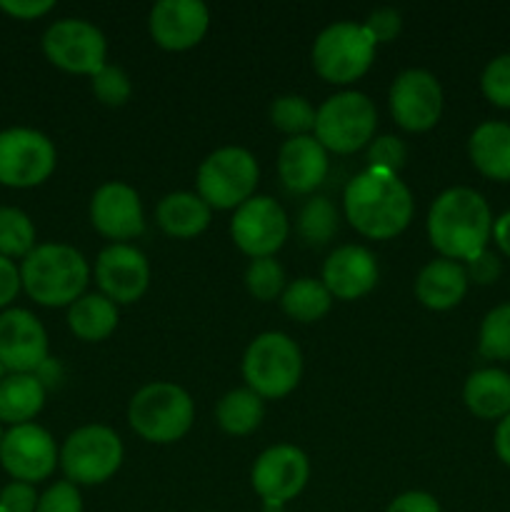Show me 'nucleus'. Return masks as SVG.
I'll return each instance as SVG.
<instances>
[{
  "mask_svg": "<svg viewBox=\"0 0 510 512\" xmlns=\"http://www.w3.org/2000/svg\"><path fill=\"white\" fill-rule=\"evenodd\" d=\"M345 215L368 238H395L413 218V195L398 175L368 168L345 188Z\"/></svg>",
  "mask_w": 510,
  "mask_h": 512,
  "instance_id": "f257e3e1",
  "label": "nucleus"
},
{
  "mask_svg": "<svg viewBox=\"0 0 510 512\" xmlns=\"http://www.w3.org/2000/svg\"><path fill=\"white\" fill-rule=\"evenodd\" d=\"M490 233V208L475 190L450 188L430 205L428 235L443 258L473 260L485 250Z\"/></svg>",
  "mask_w": 510,
  "mask_h": 512,
  "instance_id": "f03ea898",
  "label": "nucleus"
},
{
  "mask_svg": "<svg viewBox=\"0 0 510 512\" xmlns=\"http://www.w3.org/2000/svg\"><path fill=\"white\" fill-rule=\"evenodd\" d=\"M20 283L35 303L48 308L73 305L88 285V263L70 245H38L25 255Z\"/></svg>",
  "mask_w": 510,
  "mask_h": 512,
  "instance_id": "7ed1b4c3",
  "label": "nucleus"
},
{
  "mask_svg": "<svg viewBox=\"0 0 510 512\" xmlns=\"http://www.w3.org/2000/svg\"><path fill=\"white\" fill-rule=\"evenodd\" d=\"M193 400L173 383H150L133 395L128 420L148 443H175L193 425Z\"/></svg>",
  "mask_w": 510,
  "mask_h": 512,
  "instance_id": "20e7f679",
  "label": "nucleus"
},
{
  "mask_svg": "<svg viewBox=\"0 0 510 512\" xmlns=\"http://www.w3.org/2000/svg\"><path fill=\"white\" fill-rule=\"evenodd\" d=\"M303 358L283 333H263L248 345L243 358V375L248 388L260 398H285L298 385Z\"/></svg>",
  "mask_w": 510,
  "mask_h": 512,
  "instance_id": "39448f33",
  "label": "nucleus"
},
{
  "mask_svg": "<svg viewBox=\"0 0 510 512\" xmlns=\"http://www.w3.org/2000/svg\"><path fill=\"white\" fill-rule=\"evenodd\" d=\"M378 113L368 95L345 90L325 100L315 113V140L333 153H355L373 140Z\"/></svg>",
  "mask_w": 510,
  "mask_h": 512,
  "instance_id": "423d86ee",
  "label": "nucleus"
},
{
  "mask_svg": "<svg viewBox=\"0 0 510 512\" xmlns=\"http://www.w3.org/2000/svg\"><path fill=\"white\" fill-rule=\"evenodd\" d=\"M258 163L245 148H220L203 160L198 170V195L210 208L238 210L253 198L258 185Z\"/></svg>",
  "mask_w": 510,
  "mask_h": 512,
  "instance_id": "0eeeda50",
  "label": "nucleus"
},
{
  "mask_svg": "<svg viewBox=\"0 0 510 512\" xmlns=\"http://www.w3.org/2000/svg\"><path fill=\"white\" fill-rule=\"evenodd\" d=\"M375 43L363 25L333 23L318 35L313 45V65L328 83H353L373 63Z\"/></svg>",
  "mask_w": 510,
  "mask_h": 512,
  "instance_id": "6e6552de",
  "label": "nucleus"
},
{
  "mask_svg": "<svg viewBox=\"0 0 510 512\" xmlns=\"http://www.w3.org/2000/svg\"><path fill=\"white\" fill-rule=\"evenodd\" d=\"M123 463V445L120 438L105 425H85L68 435L60 450L68 483L98 485L105 483Z\"/></svg>",
  "mask_w": 510,
  "mask_h": 512,
  "instance_id": "1a4fd4ad",
  "label": "nucleus"
},
{
  "mask_svg": "<svg viewBox=\"0 0 510 512\" xmlns=\"http://www.w3.org/2000/svg\"><path fill=\"white\" fill-rule=\"evenodd\" d=\"M55 168V148L43 133L10 128L0 133V183L33 188L48 180Z\"/></svg>",
  "mask_w": 510,
  "mask_h": 512,
  "instance_id": "9d476101",
  "label": "nucleus"
},
{
  "mask_svg": "<svg viewBox=\"0 0 510 512\" xmlns=\"http://www.w3.org/2000/svg\"><path fill=\"white\" fill-rule=\"evenodd\" d=\"M43 50L48 60L68 73L95 75L105 65L103 33L88 20L65 18L50 25L43 35Z\"/></svg>",
  "mask_w": 510,
  "mask_h": 512,
  "instance_id": "9b49d317",
  "label": "nucleus"
},
{
  "mask_svg": "<svg viewBox=\"0 0 510 512\" xmlns=\"http://www.w3.org/2000/svg\"><path fill=\"white\" fill-rule=\"evenodd\" d=\"M235 245L250 258H273L275 250L283 248L288 238V218L285 210L268 195H253L245 200L230 223Z\"/></svg>",
  "mask_w": 510,
  "mask_h": 512,
  "instance_id": "f8f14e48",
  "label": "nucleus"
},
{
  "mask_svg": "<svg viewBox=\"0 0 510 512\" xmlns=\"http://www.w3.org/2000/svg\"><path fill=\"white\" fill-rule=\"evenodd\" d=\"M390 113L400 128L423 133L438 123L443 113V90L428 70H405L390 88Z\"/></svg>",
  "mask_w": 510,
  "mask_h": 512,
  "instance_id": "ddd939ff",
  "label": "nucleus"
},
{
  "mask_svg": "<svg viewBox=\"0 0 510 512\" xmlns=\"http://www.w3.org/2000/svg\"><path fill=\"white\" fill-rule=\"evenodd\" d=\"M310 465L303 450L295 445H275L265 450L253 468V488L265 505L283 508L308 483Z\"/></svg>",
  "mask_w": 510,
  "mask_h": 512,
  "instance_id": "4468645a",
  "label": "nucleus"
},
{
  "mask_svg": "<svg viewBox=\"0 0 510 512\" xmlns=\"http://www.w3.org/2000/svg\"><path fill=\"white\" fill-rule=\"evenodd\" d=\"M0 463L20 483H38L55 470L58 450L48 430L40 425H15L0 443Z\"/></svg>",
  "mask_w": 510,
  "mask_h": 512,
  "instance_id": "2eb2a0df",
  "label": "nucleus"
},
{
  "mask_svg": "<svg viewBox=\"0 0 510 512\" xmlns=\"http://www.w3.org/2000/svg\"><path fill=\"white\" fill-rule=\"evenodd\" d=\"M48 360V335L28 310L0 315V365L10 373H35Z\"/></svg>",
  "mask_w": 510,
  "mask_h": 512,
  "instance_id": "dca6fc26",
  "label": "nucleus"
},
{
  "mask_svg": "<svg viewBox=\"0 0 510 512\" xmlns=\"http://www.w3.org/2000/svg\"><path fill=\"white\" fill-rule=\"evenodd\" d=\"M95 278L100 290L113 303H135L148 290L150 265L140 250L130 245H110L98 255Z\"/></svg>",
  "mask_w": 510,
  "mask_h": 512,
  "instance_id": "f3484780",
  "label": "nucleus"
},
{
  "mask_svg": "<svg viewBox=\"0 0 510 512\" xmlns=\"http://www.w3.org/2000/svg\"><path fill=\"white\" fill-rule=\"evenodd\" d=\"M210 15L200 0H160L150 10V35L165 50H188L203 40Z\"/></svg>",
  "mask_w": 510,
  "mask_h": 512,
  "instance_id": "a211bd4d",
  "label": "nucleus"
},
{
  "mask_svg": "<svg viewBox=\"0 0 510 512\" xmlns=\"http://www.w3.org/2000/svg\"><path fill=\"white\" fill-rule=\"evenodd\" d=\"M95 230L110 240H128L143 233V205L138 193L125 183H105L95 190L90 203Z\"/></svg>",
  "mask_w": 510,
  "mask_h": 512,
  "instance_id": "6ab92c4d",
  "label": "nucleus"
},
{
  "mask_svg": "<svg viewBox=\"0 0 510 512\" xmlns=\"http://www.w3.org/2000/svg\"><path fill=\"white\" fill-rule=\"evenodd\" d=\"M378 283V263L363 245H343L323 265V285L340 300L368 295Z\"/></svg>",
  "mask_w": 510,
  "mask_h": 512,
  "instance_id": "aec40b11",
  "label": "nucleus"
},
{
  "mask_svg": "<svg viewBox=\"0 0 510 512\" xmlns=\"http://www.w3.org/2000/svg\"><path fill=\"white\" fill-rule=\"evenodd\" d=\"M278 173L290 193H313L328 173L325 148L310 135L285 140L278 155Z\"/></svg>",
  "mask_w": 510,
  "mask_h": 512,
  "instance_id": "412c9836",
  "label": "nucleus"
},
{
  "mask_svg": "<svg viewBox=\"0 0 510 512\" xmlns=\"http://www.w3.org/2000/svg\"><path fill=\"white\" fill-rule=\"evenodd\" d=\"M465 290H468V273L463 265L448 258L428 263L415 280V295L430 310L453 308L463 300Z\"/></svg>",
  "mask_w": 510,
  "mask_h": 512,
  "instance_id": "4be33fe9",
  "label": "nucleus"
},
{
  "mask_svg": "<svg viewBox=\"0 0 510 512\" xmlns=\"http://www.w3.org/2000/svg\"><path fill=\"white\" fill-rule=\"evenodd\" d=\"M465 405L483 420L505 418L510 413V375L498 368H485L465 380Z\"/></svg>",
  "mask_w": 510,
  "mask_h": 512,
  "instance_id": "5701e85b",
  "label": "nucleus"
},
{
  "mask_svg": "<svg viewBox=\"0 0 510 512\" xmlns=\"http://www.w3.org/2000/svg\"><path fill=\"white\" fill-rule=\"evenodd\" d=\"M470 160L493 180H510V125L483 123L470 135Z\"/></svg>",
  "mask_w": 510,
  "mask_h": 512,
  "instance_id": "b1692460",
  "label": "nucleus"
},
{
  "mask_svg": "<svg viewBox=\"0 0 510 512\" xmlns=\"http://www.w3.org/2000/svg\"><path fill=\"white\" fill-rule=\"evenodd\" d=\"M210 223V205L200 195L170 193L158 205V225L173 238H195Z\"/></svg>",
  "mask_w": 510,
  "mask_h": 512,
  "instance_id": "393cba45",
  "label": "nucleus"
},
{
  "mask_svg": "<svg viewBox=\"0 0 510 512\" xmlns=\"http://www.w3.org/2000/svg\"><path fill=\"white\" fill-rule=\"evenodd\" d=\"M45 403V388L33 373H13L0 383V420L25 425L40 413Z\"/></svg>",
  "mask_w": 510,
  "mask_h": 512,
  "instance_id": "a878e982",
  "label": "nucleus"
},
{
  "mask_svg": "<svg viewBox=\"0 0 510 512\" xmlns=\"http://www.w3.org/2000/svg\"><path fill=\"white\" fill-rule=\"evenodd\" d=\"M68 325L80 340L98 343L108 338L118 325V308L105 295H83L70 305Z\"/></svg>",
  "mask_w": 510,
  "mask_h": 512,
  "instance_id": "bb28decb",
  "label": "nucleus"
},
{
  "mask_svg": "<svg viewBox=\"0 0 510 512\" xmlns=\"http://www.w3.org/2000/svg\"><path fill=\"white\" fill-rule=\"evenodd\" d=\"M263 398L250 388L230 390L215 408V420L230 435H248L263 420Z\"/></svg>",
  "mask_w": 510,
  "mask_h": 512,
  "instance_id": "cd10ccee",
  "label": "nucleus"
},
{
  "mask_svg": "<svg viewBox=\"0 0 510 512\" xmlns=\"http://www.w3.org/2000/svg\"><path fill=\"white\" fill-rule=\"evenodd\" d=\"M283 310L300 323H315L330 310L333 295L320 280L300 278L283 290Z\"/></svg>",
  "mask_w": 510,
  "mask_h": 512,
  "instance_id": "c85d7f7f",
  "label": "nucleus"
},
{
  "mask_svg": "<svg viewBox=\"0 0 510 512\" xmlns=\"http://www.w3.org/2000/svg\"><path fill=\"white\" fill-rule=\"evenodd\" d=\"M35 248V228L18 208H0V255L18 258Z\"/></svg>",
  "mask_w": 510,
  "mask_h": 512,
  "instance_id": "c756f323",
  "label": "nucleus"
},
{
  "mask_svg": "<svg viewBox=\"0 0 510 512\" xmlns=\"http://www.w3.org/2000/svg\"><path fill=\"white\" fill-rule=\"evenodd\" d=\"M298 230L305 243L325 245L338 230V213L328 198H313L300 210Z\"/></svg>",
  "mask_w": 510,
  "mask_h": 512,
  "instance_id": "7c9ffc66",
  "label": "nucleus"
},
{
  "mask_svg": "<svg viewBox=\"0 0 510 512\" xmlns=\"http://www.w3.org/2000/svg\"><path fill=\"white\" fill-rule=\"evenodd\" d=\"M315 113L318 110L300 95H283L270 108V118H273L275 128L293 135V138L305 135L308 130H315Z\"/></svg>",
  "mask_w": 510,
  "mask_h": 512,
  "instance_id": "2f4dec72",
  "label": "nucleus"
},
{
  "mask_svg": "<svg viewBox=\"0 0 510 512\" xmlns=\"http://www.w3.org/2000/svg\"><path fill=\"white\" fill-rule=\"evenodd\" d=\"M480 353L493 360L510 358V303L498 305L480 325Z\"/></svg>",
  "mask_w": 510,
  "mask_h": 512,
  "instance_id": "473e14b6",
  "label": "nucleus"
},
{
  "mask_svg": "<svg viewBox=\"0 0 510 512\" xmlns=\"http://www.w3.org/2000/svg\"><path fill=\"white\" fill-rule=\"evenodd\" d=\"M245 283H248L250 295H255L258 300H273L283 293L285 273L278 260L255 258L245 273Z\"/></svg>",
  "mask_w": 510,
  "mask_h": 512,
  "instance_id": "72a5a7b5",
  "label": "nucleus"
},
{
  "mask_svg": "<svg viewBox=\"0 0 510 512\" xmlns=\"http://www.w3.org/2000/svg\"><path fill=\"white\" fill-rule=\"evenodd\" d=\"M480 88L490 103L498 108H510V53L490 60L480 78Z\"/></svg>",
  "mask_w": 510,
  "mask_h": 512,
  "instance_id": "f704fd0d",
  "label": "nucleus"
},
{
  "mask_svg": "<svg viewBox=\"0 0 510 512\" xmlns=\"http://www.w3.org/2000/svg\"><path fill=\"white\" fill-rule=\"evenodd\" d=\"M130 78L118 65L105 63L98 73L93 75V93L100 103L105 105H123L130 98Z\"/></svg>",
  "mask_w": 510,
  "mask_h": 512,
  "instance_id": "c9c22d12",
  "label": "nucleus"
},
{
  "mask_svg": "<svg viewBox=\"0 0 510 512\" xmlns=\"http://www.w3.org/2000/svg\"><path fill=\"white\" fill-rule=\"evenodd\" d=\"M405 158H408V150H405L403 140L393 138V135H383L368 150L370 168L383 170V173H398L405 165Z\"/></svg>",
  "mask_w": 510,
  "mask_h": 512,
  "instance_id": "e433bc0d",
  "label": "nucleus"
},
{
  "mask_svg": "<svg viewBox=\"0 0 510 512\" xmlns=\"http://www.w3.org/2000/svg\"><path fill=\"white\" fill-rule=\"evenodd\" d=\"M35 512H83V500H80L78 488L63 480V483H55L53 488L40 495Z\"/></svg>",
  "mask_w": 510,
  "mask_h": 512,
  "instance_id": "4c0bfd02",
  "label": "nucleus"
},
{
  "mask_svg": "<svg viewBox=\"0 0 510 512\" xmlns=\"http://www.w3.org/2000/svg\"><path fill=\"white\" fill-rule=\"evenodd\" d=\"M363 30L373 43H390L400 33V13L393 8H380L368 15Z\"/></svg>",
  "mask_w": 510,
  "mask_h": 512,
  "instance_id": "58836bf2",
  "label": "nucleus"
},
{
  "mask_svg": "<svg viewBox=\"0 0 510 512\" xmlns=\"http://www.w3.org/2000/svg\"><path fill=\"white\" fill-rule=\"evenodd\" d=\"M38 500L33 485L15 480L0 490V512H35Z\"/></svg>",
  "mask_w": 510,
  "mask_h": 512,
  "instance_id": "ea45409f",
  "label": "nucleus"
},
{
  "mask_svg": "<svg viewBox=\"0 0 510 512\" xmlns=\"http://www.w3.org/2000/svg\"><path fill=\"white\" fill-rule=\"evenodd\" d=\"M465 273H468V280H475V283L480 285H490L498 280L500 260L485 248L483 253L475 255L473 260H468V270H465Z\"/></svg>",
  "mask_w": 510,
  "mask_h": 512,
  "instance_id": "a19ab883",
  "label": "nucleus"
},
{
  "mask_svg": "<svg viewBox=\"0 0 510 512\" xmlns=\"http://www.w3.org/2000/svg\"><path fill=\"white\" fill-rule=\"evenodd\" d=\"M388 512H440V505L433 495L413 490V493H403L400 498H395Z\"/></svg>",
  "mask_w": 510,
  "mask_h": 512,
  "instance_id": "79ce46f5",
  "label": "nucleus"
},
{
  "mask_svg": "<svg viewBox=\"0 0 510 512\" xmlns=\"http://www.w3.org/2000/svg\"><path fill=\"white\" fill-rule=\"evenodd\" d=\"M0 8L5 13L15 15V18H38V15L48 13L53 8L50 0H0Z\"/></svg>",
  "mask_w": 510,
  "mask_h": 512,
  "instance_id": "37998d69",
  "label": "nucleus"
},
{
  "mask_svg": "<svg viewBox=\"0 0 510 512\" xmlns=\"http://www.w3.org/2000/svg\"><path fill=\"white\" fill-rule=\"evenodd\" d=\"M18 290H20L18 268H15L8 258H3V255H0V308H3V305H8L10 300L18 295Z\"/></svg>",
  "mask_w": 510,
  "mask_h": 512,
  "instance_id": "c03bdc74",
  "label": "nucleus"
},
{
  "mask_svg": "<svg viewBox=\"0 0 510 512\" xmlns=\"http://www.w3.org/2000/svg\"><path fill=\"white\" fill-rule=\"evenodd\" d=\"M495 453L505 465H510V413L500 420L498 430H495Z\"/></svg>",
  "mask_w": 510,
  "mask_h": 512,
  "instance_id": "a18cd8bd",
  "label": "nucleus"
},
{
  "mask_svg": "<svg viewBox=\"0 0 510 512\" xmlns=\"http://www.w3.org/2000/svg\"><path fill=\"white\" fill-rule=\"evenodd\" d=\"M493 235H495V243H498V248L510 258V213L500 215V218L495 220Z\"/></svg>",
  "mask_w": 510,
  "mask_h": 512,
  "instance_id": "49530a36",
  "label": "nucleus"
},
{
  "mask_svg": "<svg viewBox=\"0 0 510 512\" xmlns=\"http://www.w3.org/2000/svg\"><path fill=\"white\" fill-rule=\"evenodd\" d=\"M3 370H5V368H3V365H0V383H3Z\"/></svg>",
  "mask_w": 510,
  "mask_h": 512,
  "instance_id": "de8ad7c7",
  "label": "nucleus"
},
{
  "mask_svg": "<svg viewBox=\"0 0 510 512\" xmlns=\"http://www.w3.org/2000/svg\"><path fill=\"white\" fill-rule=\"evenodd\" d=\"M0 443H3V435H0Z\"/></svg>",
  "mask_w": 510,
  "mask_h": 512,
  "instance_id": "09e8293b",
  "label": "nucleus"
}]
</instances>
